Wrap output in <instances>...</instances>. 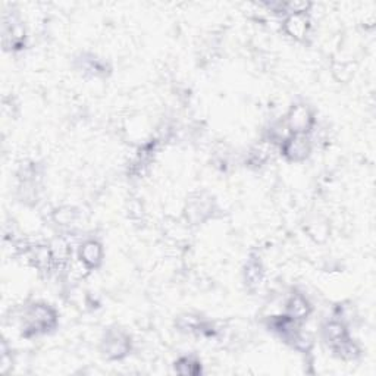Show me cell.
Segmentation results:
<instances>
[{
    "mask_svg": "<svg viewBox=\"0 0 376 376\" xmlns=\"http://www.w3.org/2000/svg\"><path fill=\"white\" fill-rule=\"evenodd\" d=\"M81 258L86 262L87 265L94 266L97 262L100 260V247L96 243H87L86 246L81 250Z\"/></svg>",
    "mask_w": 376,
    "mask_h": 376,
    "instance_id": "1",
    "label": "cell"
},
{
    "mask_svg": "<svg viewBox=\"0 0 376 376\" xmlns=\"http://www.w3.org/2000/svg\"><path fill=\"white\" fill-rule=\"evenodd\" d=\"M309 115H307V110L303 108L295 109L292 112V118L290 119L291 127L292 128H306L307 124H309Z\"/></svg>",
    "mask_w": 376,
    "mask_h": 376,
    "instance_id": "2",
    "label": "cell"
}]
</instances>
